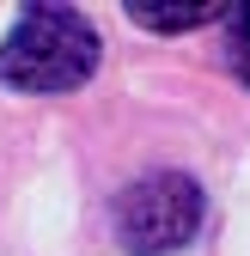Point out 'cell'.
<instances>
[{"instance_id": "6da1fadb", "label": "cell", "mask_w": 250, "mask_h": 256, "mask_svg": "<svg viewBox=\"0 0 250 256\" xmlns=\"http://www.w3.org/2000/svg\"><path fill=\"white\" fill-rule=\"evenodd\" d=\"M98 74V30L74 6H24L18 24L0 43V80L12 92H80Z\"/></svg>"}, {"instance_id": "7a4b0ae2", "label": "cell", "mask_w": 250, "mask_h": 256, "mask_svg": "<svg viewBox=\"0 0 250 256\" xmlns=\"http://www.w3.org/2000/svg\"><path fill=\"white\" fill-rule=\"evenodd\" d=\"M202 214H208V202L190 171H146L116 202V238L128 256H171L196 238Z\"/></svg>"}, {"instance_id": "3957f363", "label": "cell", "mask_w": 250, "mask_h": 256, "mask_svg": "<svg viewBox=\"0 0 250 256\" xmlns=\"http://www.w3.org/2000/svg\"><path fill=\"white\" fill-rule=\"evenodd\" d=\"M134 24L146 30H196V24H214V18H226L220 0H202V6H128Z\"/></svg>"}, {"instance_id": "277c9868", "label": "cell", "mask_w": 250, "mask_h": 256, "mask_svg": "<svg viewBox=\"0 0 250 256\" xmlns=\"http://www.w3.org/2000/svg\"><path fill=\"white\" fill-rule=\"evenodd\" d=\"M226 61H232V74L250 86V0L244 6H226Z\"/></svg>"}]
</instances>
